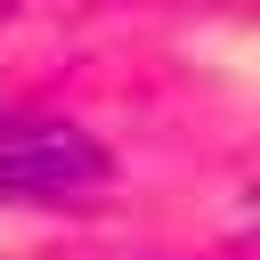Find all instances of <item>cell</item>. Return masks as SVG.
I'll use <instances>...</instances> for the list:
<instances>
[{"label": "cell", "mask_w": 260, "mask_h": 260, "mask_svg": "<svg viewBox=\"0 0 260 260\" xmlns=\"http://www.w3.org/2000/svg\"><path fill=\"white\" fill-rule=\"evenodd\" d=\"M106 179H114V154L81 122L0 106V203H89L106 195Z\"/></svg>", "instance_id": "cell-1"}]
</instances>
